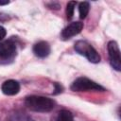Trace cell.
I'll use <instances>...</instances> for the list:
<instances>
[{"mask_svg":"<svg viewBox=\"0 0 121 121\" xmlns=\"http://www.w3.org/2000/svg\"><path fill=\"white\" fill-rule=\"evenodd\" d=\"M26 106L33 112H47L54 109L56 102L49 97L42 95H29L25 99Z\"/></svg>","mask_w":121,"mask_h":121,"instance_id":"cell-1","label":"cell"},{"mask_svg":"<svg viewBox=\"0 0 121 121\" xmlns=\"http://www.w3.org/2000/svg\"><path fill=\"white\" fill-rule=\"evenodd\" d=\"M74 48L76 52H78L79 55L84 56L90 62L98 63L100 61V55L88 42L79 40L75 43Z\"/></svg>","mask_w":121,"mask_h":121,"instance_id":"cell-2","label":"cell"},{"mask_svg":"<svg viewBox=\"0 0 121 121\" xmlns=\"http://www.w3.org/2000/svg\"><path fill=\"white\" fill-rule=\"evenodd\" d=\"M71 90L74 92H88V91H105L98 83L85 78H78L71 85Z\"/></svg>","mask_w":121,"mask_h":121,"instance_id":"cell-3","label":"cell"},{"mask_svg":"<svg viewBox=\"0 0 121 121\" xmlns=\"http://www.w3.org/2000/svg\"><path fill=\"white\" fill-rule=\"evenodd\" d=\"M108 55L110 60L111 66L116 70H121V57H120V49L118 43L115 41H111L108 43Z\"/></svg>","mask_w":121,"mask_h":121,"instance_id":"cell-4","label":"cell"},{"mask_svg":"<svg viewBox=\"0 0 121 121\" xmlns=\"http://www.w3.org/2000/svg\"><path fill=\"white\" fill-rule=\"evenodd\" d=\"M83 28V23L81 22H72L66 27H64L60 33V37L62 40H68L72 37L80 33Z\"/></svg>","mask_w":121,"mask_h":121,"instance_id":"cell-5","label":"cell"},{"mask_svg":"<svg viewBox=\"0 0 121 121\" xmlns=\"http://www.w3.org/2000/svg\"><path fill=\"white\" fill-rule=\"evenodd\" d=\"M16 55V45L11 41H4L0 43V58L3 60L12 59Z\"/></svg>","mask_w":121,"mask_h":121,"instance_id":"cell-6","label":"cell"},{"mask_svg":"<svg viewBox=\"0 0 121 121\" xmlns=\"http://www.w3.org/2000/svg\"><path fill=\"white\" fill-rule=\"evenodd\" d=\"M1 91L6 95H15L20 91V84L14 79H9L3 82Z\"/></svg>","mask_w":121,"mask_h":121,"instance_id":"cell-7","label":"cell"},{"mask_svg":"<svg viewBox=\"0 0 121 121\" xmlns=\"http://www.w3.org/2000/svg\"><path fill=\"white\" fill-rule=\"evenodd\" d=\"M50 45L45 41L38 42L33 46V53L39 58H45L50 53Z\"/></svg>","mask_w":121,"mask_h":121,"instance_id":"cell-8","label":"cell"},{"mask_svg":"<svg viewBox=\"0 0 121 121\" xmlns=\"http://www.w3.org/2000/svg\"><path fill=\"white\" fill-rule=\"evenodd\" d=\"M51 121H74L73 114L67 110H61Z\"/></svg>","mask_w":121,"mask_h":121,"instance_id":"cell-9","label":"cell"},{"mask_svg":"<svg viewBox=\"0 0 121 121\" xmlns=\"http://www.w3.org/2000/svg\"><path fill=\"white\" fill-rule=\"evenodd\" d=\"M6 121H32V119L24 113H12L7 118Z\"/></svg>","mask_w":121,"mask_h":121,"instance_id":"cell-10","label":"cell"},{"mask_svg":"<svg viewBox=\"0 0 121 121\" xmlns=\"http://www.w3.org/2000/svg\"><path fill=\"white\" fill-rule=\"evenodd\" d=\"M90 9V4L88 2H81L78 5V12H79V18L84 19Z\"/></svg>","mask_w":121,"mask_h":121,"instance_id":"cell-11","label":"cell"},{"mask_svg":"<svg viewBox=\"0 0 121 121\" xmlns=\"http://www.w3.org/2000/svg\"><path fill=\"white\" fill-rule=\"evenodd\" d=\"M77 5V2L75 1H70L68 2L67 6H66V16L68 20H71L73 18L74 15V10H75V7Z\"/></svg>","mask_w":121,"mask_h":121,"instance_id":"cell-12","label":"cell"},{"mask_svg":"<svg viewBox=\"0 0 121 121\" xmlns=\"http://www.w3.org/2000/svg\"><path fill=\"white\" fill-rule=\"evenodd\" d=\"M6 35H7V30H6V28H5L4 26H0V41L3 40V39L6 37Z\"/></svg>","mask_w":121,"mask_h":121,"instance_id":"cell-13","label":"cell"},{"mask_svg":"<svg viewBox=\"0 0 121 121\" xmlns=\"http://www.w3.org/2000/svg\"><path fill=\"white\" fill-rule=\"evenodd\" d=\"M54 85H55V92H54V94L56 95V94L60 93V92H61V90H62V87H61L59 83H54Z\"/></svg>","mask_w":121,"mask_h":121,"instance_id":"cell-14","label":"cell"},{"mask_svg":"<svg viewBox=\"0 0 121 121\" xmlns=\"http://www.w3.org/2000/svg\"><path fill=\"white\" fill-rule=\"evenodd\" d=\"M9 3V1H5V2L0 1V6H3V5H8Z\"/></svg>","mask_w":121,"mask_h":121,"instance_id":"cell-15","label":"cell"}]
</instances>
